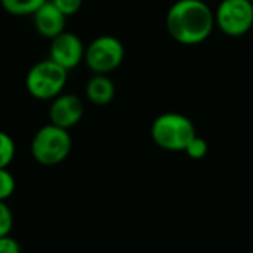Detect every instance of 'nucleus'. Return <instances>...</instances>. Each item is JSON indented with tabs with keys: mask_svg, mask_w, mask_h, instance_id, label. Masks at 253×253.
<instances>
[{
	"mask_svg": "<svg viewBox=\"0 0 253 253\" xmlns=\"http://www.w3.org/2000/svg\"><path fill=\"white\" fill-rule=\"evenodd\" d=\"M116 86L108 74H93L86 83V98L93 105H107L114 99Z\"/></svg>",
	"mask_w": 253,
	"mask_h": 253,
	"instance_id": "nucleus-10",
	"label": "nucleus"
},
{
	"mask_svg": "<svg viewBox=\"0 0 253 253\" xmlns=\"http://www.w3.org/2000/svg\"><path fill=\"white\" fill-rule=\"evenodd\" d=\"M215 13V25L228 37H242L253 27V3L249 0H222Z\"/></svg>",
	"mask_w": 253,
	"mask_h": 253,
	"instance_id": "nucleus-6",
	"label": "nucleus"
},
{
	"mask_svg": "<svg viewBox=\"0 0 253 253\" xmlns=\"http://www.w3.org/2000/svg\"><path fill=\"white\" fill-rule=\"evenodd\" d=\"M249 1H252V3H253V0H249Z\"/></svg>",
	"mask_w": 253,
	"mask_h": 253,
	"instance_id": "nucleus-18",
	"label": "nucleus"
},
{
	"mask_svg": "<svg viewBox=\"0 0 253 253\" xmlns=\"http://www.w3.org/2000/svg\"><path fill=\"white\" fill-rule=\"evenodd\" d=\"M67 79L68 71L47 58L36 62L28 70L25 87L33 98L39 101H52L62 93Z\"/></svg>",
	"mask_w": 253,
	"mask_h": 253,
	"instance_id": "nucleus-4",
	"label": "nucleus"
},
{
	"mask_svg": "<svg viewBox=\"0 0 253 253\" xmlns=\"http://www.w3.org/2000/svg\"><path fill=\"white\" fill-rule=\"evenodd\" d=\"M84 114L83 101L74 93H59L52 99L49 107V119L50 123L70 130L76 125L80 123Z\"/></svg>",
	"mask_w": 253,
	"mask_h": 253,
	"instance_id": "nucleus-8",
	"label": "nucleus"
},
{
	"mask_svg": "<svg viewBox=\"0 0 253 253\" xmlns=\"http://www.w3.org/2000/svg\"><path fill=\"white\" fill-rule=\"evenodd\" d=\"M84 49L82 39L70 31H62L59 36L50 40L49 47V59L65 68L67 71L76 68L83 62Z\"/></svg>",
	"mask_w": 253,
	"mask_h": 253,
	"instance_id": "nucleus-7",
	"label": "nucleus"
},
{
	"mask_svg": "<svg viewBox=\"0 0 253 253\" xmlns=\"http://www.w3.org/2000/svg\"><path fill=\"white\" fill-rule=\"evenodd\" d=\"M197 135L196 126L181 113H163L151 125V138L157 147L166 151H185L190 141Z\"/></svg>",
	"mask_w": 253,
	"mask_h": 253,
	"instance_id": "nucleus-2",
	"label": "nucleus"
},
{
	"mask_svg": "<svg viewBox=\"0 0 253 253\" xmlns=\"http://www.w3.org/2000/svg\"><path fill=\"white\" fill-rule=\"evenodd\" d=\"M0 253H21V246L9 234L4 237H0Z\"/></svg>",
	"mask_w": 253,
	"mask_h": 253,
	"instance_id": "nucleus-17",
	"label": "nucleus"
},
{
	"mask_svg": "<svg viewBox=\"0 0 253 253\" xmlns=\"http://www.w3.org/2000/svg\"><path fill=\"white\" fill-rule=\"evenodd\" d=\"M16 188V181L13 175L6 169H0V202H6Z\"/></svg>",
	"mask_w": 253,
	"mask_h": 253,
	"instance_id": "nucleus-14",
	"label": "nucleus"
},
{
	"mask_svg": "<svg viewBox=\"0 0 253 253\" xmlns=\"http://www.w3.org/2000/svg\"><path fill=\"white\" fill-rule=\"evenodd\" d=\"M166 28L179 44H200L215 28V13L203 0H176L166 13Z\"/></svg>",
	"mask_w": 253,
	"mask_h": 253,
	"instance_id": "nucleus-1",
	"label": "nucleus"
},
{
	"mask_svg": "<svg viewBox=\"0 0 253 253\" xmlns=\"http://www.w3.org/2000/svg\"><path fill=\"white\" fill-rule=\"evenodd\" d=\"M125 59L123 43L110 34L93 39L84 49V64L93 74H110Z\"/></svg>",
	"mask_w": 253,
	"mask_h": 253,
	"instance_id": "nucleus-5",
	"label": "nucleus"
},
{
	"mask_svg": "<svg viewBox=\"0 0 253 253\" xmlns=\"http://www.w3.org/2000/svg\"><path fill=\"white\" fill-rule=\"evenodd\" d=\"M13 228V213L6 202H0V237L9 236Z\"/></svg>",
	"mask_w": 253,
	"mask_h": 253,
	"instance_id": "nucleus-15",
	"label": "nucleus"
},
{
	"mask_svg": "<svg viewBox=\"0 0 253 253\" xmlns=\"http://www.w3.org/2000/svg\"><path fill=\"white\" fill-rule=\"evenodd\" d=\"M73 138L70 130L52 123L42 126L33 136L30 151L33 159L43 166H56L71 153Z\"/></svg>",
	"mask_w": 253,
	"mask_h": 253,
	"instance_id": "nucleus-3",
	"label": "nucleus"
},
{
	"mask_svg": "<svg viewBox=\"0 0 253 253\" xmlns=\"http://www.w3.org/2000/svg\"><path fill=\"white\" fill-rule=\"evenodd\" d=\"M15 153L16 147L13 138L9 133L0 130V169H6L13 162Z\"/></svg>",
	"mask_w": 253,
	"mask_h": 253,
	"instance_id": "nucleus-12",
	"label": "nucleus"
},
{
	"mask_svg": "<svg viewBox=\"0 0 253 253\" xmlns=\"http://www.w3.org/2000/svg\"><path fill=\"white\" fill-rule=\"evenodd\" d=\"M208 151H209V145H208L206 139L202 138V136H199V135H196V136L190 141V144L187 145V148H185L184 153H185L190 159H193V160H200V159L206 157Z\"/></svg>",
	"mask_w": 253,
	"mask_h": 253,
	"instance_id": "nucleus-13",
	"label": "nucleus"
},
{
	"mask_svg": "<svg viewBox=\"0 0 253 253\" xmlns=\"http://www.w3.org/2000/svg\"><path fill=\"white\" fill-rule=\"evenodd\" d=\"M47 0H0L1 7L13 16H31Z\"/></svg>",
	"mask_w": 253,
	"mask_h": 253,
	"instance_id": "nucleus-11",
	"label": "nucleus"
},
{
	"mask_svg": "<svg viewBox=\"0 0 253 253\" xmlns=\"http://www.w3.org/2000/svg\"><path fill=\"white\" fill-rule=\"evenodd\" d=\"M67 18L76 15L82 6H83V0H50Z\"/></svg>",
	"mask_w": 253,
	"mask_h": 253,
	"instance_id": "nucleus-16",
	"label": "nucleus"
},
{
	"mask_svg": "<svg viewBox=\"0 0 253 253\" xmlns=\"http://www.w3.org/2000/svg\"><path fill=\"white\" fill-rule=\"evenodd\" d=\"M31 16L34 22V28L44 39L52 40L53 37L65 31L67 16L50 0L43 3Z\"/></svg>",
	"mask_w": 253,
	"mask_h": 253,
	"instance_id": "nucleus-9",
	"label": "nucleus"
}]
</instances>
